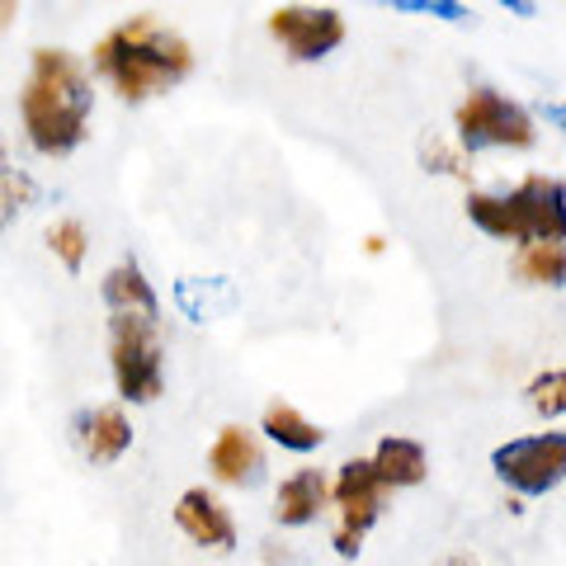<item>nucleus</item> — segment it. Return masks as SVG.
I'll use <instances>...</instances> for the list:
<instances>
[{"label":"nucleus","instance_id":"nucleus-17","mask_svg":"<svg viewBox=\"0 0 566 566\" xmlns=\"http://www.w3.org/2000/svg\"><path fill=\"white\" fill-rule=\"evenodd\" d=\"M515 274L524 283L562 289V283H566V245H524L520 260H515Z\"/></svg>","mask_w":566,"mask_h":566},{"label":"nucleus","instance_id":"nucleus-9","mask_svg":"<svg viewBox=\"0 0 566 566\" xmlns=\"http://www.w3.org/2000/svg\"><path fill=\"white\" fill-rule=\"evenodd\" d=\"M175 524H180V534L189 543L212 547V553H232V547H237L232 510H227L208 486H189L180 501H175Z\"/></svg>","mask_w":566,"mask_h":566},{"label":"nucleus","instance_id":"nucleus-10","mask_svg":"<svg viewBox=\"0 0 566 566\" xmlns=\"http://www.w3.org/2000/svg\"><path fill=\"white\" fill-rule=\"evenodd\" d=\"M71 434H76V449L91 463H118L133 449V420L123 416V406H91V411L76 416Z\"/></svg>","mask_w":566,"mask_h":566},{"label":"nucleus","instance_id":"nucleus-16","mask_svg":"<svg viewBox=\"0 0 566 566\" xmlns=\"http://www.w3.org/2000/svg\"><path fill=\"white\" fill-rule=\"evenodd\" d=\"M260 434H270L279 449H293V453H312V449H322V424H312L297 406L289 401H274V406H264V416H260Z\"/></svg>","mask_w":566,"mask_h":566},{"label":"nucleus","instance_id":"nucleus-18","mask_svg":"<svg viewBox=\"0 0 566 566\" xmlns=\"http://www.w3.org/2000/svg\"><path fill=\"white\" fill-rule=\"evenodd\" d=\"M48 245H52V255H57L71 274H81L85 251H91V237H85V227L76 218H57L48 227Z\"/></svg>","mask_w":566,"mask_h":566},{"label":"nucleus","instance_id":"nucleus-11","mask_svg":"<svg viewBox=\"0 0 566 566\" xmlns=\"http://www.w3.org/2000/svg\"><path fill=\"white\" fill-rule=\"evenodd\" d=\"M208 472L218 476L222 486H245L264 472V449H260V434L245 430V424H222L218 439L208 449Z\"/></svg>","mask_w":566,"mask_h":566},{"label":"nucleus","instance_id":"nucleus-24","mask_svg":"<svg viewBox=\"0 0 566 566\" xmlns=\"http://www.w3.org/2000/svg\"><path fill=\"white\" fill-rule=\"evenodd\" d=\"M501 10H510V14H524V20H534V14H538L534 0H501Z\"/></svg>","mask_w":566,"mask_h":566},{"label":"nucleus","instance_id":"nucleus-22","mask_svg":"<svg viewBox=\"0 0 566 566\" xmlns=\"http://www.w3.org/2000/svg\"><path fill=\"white\" fill-rule=\"evenodd\" d=\"M0 185H6V218H14V212L33 199V180H29V175H20L14 166H6V170H0Z\"/></svg>","mask_w":566,"mask_h":566},{"label":"nucleus","instance_id":"nucleus-15","mask_svg":"<svg viewBox=\"0 0 566 566\" xmlns=\"http://www.w3.org/2000/svg\"><path fill=\"white\" fill-rule=\"evenodd\" d=\"M175 307L193 326H212L218 316L237 307V289H232V279H180L175 283Z\"/></svg>","mask_w":566,"mask_h":566},{"label":"nucleus","instance_id":"nucleus-20","mask_svg":"<svg viewBox=\"0 0 566 566\" xmlns=\"http://www.w3.org/2000/svg\"><path fill=\"white\" fill-rule=\"evenodd\" d=\"M420 166L424 170H439V175H453V180H468V170H463V151H453L449 147V142L444 137H439V133H420Z\"/></svg>","mask_w":566,"mask_h":566},{"label":"nucleus","instance_id":"nucleus-8","mask_svg":"<svg viewBox=\"0 0 566 566\" xmlns=\"http://www.w3.org/2000/svg\"><path fill=\"white\" fill-rule=\"evenodd\" d=\"M270 33L293 62H322L345 43V14L335 6H279L270 14Z\"/></svg>","mask_w":566,"mask_h":566},{"label":"nucleus","instance_id":"nucleus-23","mask_svg":"<svg viewBox=\"0 0 566 566\" xmlns=\"http://www.w3.org/2000/svg\"><path fill=\"white\" fill-rule=\"evenodd\" d=\"M538 114H543L547 123H553V128H562V133H566V104H562V99H543V104H538Z\"/></svg>","mask_w":566,"mask_h":566},{"label":"nucleus","instance_id":"nucleus-1","mask_svg":"<svg viewBox=\"0 0 566 566\" xmlns=\"http://www.w3.org/2000/svg\"><path fill=\"white\" fill-rule=\"evenodd\" d=\"M91 114H95V85L76 52L66 48L33 52L29 76L20 85V123L29 147L62 161L91 137Z\"/></svg>","mask_w":566,"mask_h":566},{"label":"nucleus","instance_id":"nucleus-7","mask_svg":"<svg viewBox=\"0 0 566 566\" xmlns=\"http://www.w3.org/2000/svg\"><path fill=\"white\" fill-rule=\"evenodd\" d=\"M491 472L520 495H547L566 482V430L524 434L491 449Z\"/></svg>","mask_w":566,"mask_h":566},{"label":"nucleus","instance_id":"nucleus-25","mask_svg":"<svg viewBox=\"0 0 566 566\" xmlns=\"http://www.w3.org/2000/svg\"><path fill=\"white\" fill-rule=\"evenodd\" d=\"M444 566H476V557H472V553H453Z\"/></svg>","mask_w":566,"mask_h":566},{"label":"nucleus","instance_id":"nucleus-2","mask_svg":"<svg viewBox=\"0 0 566 566\" xmlns=\"http://www.w3.org/2000/svg\"><path fill=\"white\" fill-rule=\"evenodd\" d=\"M91 57L99 76L114 85V95L128 104L166 95L170 85H180L193 71V48L156 14H133V20L114 24L95 43Z\"/></svg>","mask_w":566,"mask_h":566},{"label":"nucleus","instance_id":"nucleus-5","mask_svg":"<svg viewBox=\"0 0 566 566\" xmlns=\"http://www.w3.org/2000/svg\"><path fill=\"white\" fill-rule=\"evenodd\" d=\"M453 128H458V147L463 151H486V147H534V114L515 104L510 95L491 91V85H472L468 99L453 109Z\"/></svg>","mask_w":566,"mask_h":566},{"label":"nucleus","instance_id":"nucleus-21","mask_svg":"<svg viewBox=\"0 0 566 566\" xmlns=\"http://www.w3.org/2000/svg\"><path fill=\"white\" fill-rule=\"evenodd\" d=\"M392 10L401 14H434V20H449V24H472L476 14L468 6H458V0H387Z\"/></svg>","mask_w":566,"mask_h":566},{"label":"nucleus","instance_id":"nucleus-4","mask_svg":"<svg viewBox=\"0 0 566 566\" xmlns=\"http://www.w3.org/2000/svg\"><path fill=\"white\" fill-rule=\"evenodd\" d=\"M109 368L123 401L147 406L166 392V340L156 316L114 312L109 316Z\"/></svg>","mask_w":566,"mask_h":566},{"label":"nucleus","instance_id":"nucleus-12","mask_svg":"<svg viewBox=\"0 0 566 566\" xmlns=\"http://www.w3.org/2000/svg\"><path fill=\"white\" fill-rule=\"evenodd\" d=\"M335 501V482H326L322 468H297L293 476H283L274 491V520L279 524H312L322 510Z\"/></svg>","mask_w":566,"mask_h":566},{"label":"nucleus","instance_id":"nucleus-13","mask_svg":"<svg viewBox=\"0 0 566 566\" xmlns=\"http://www.w3.org/2000/svg\"><path fill=\"white\" fill-rule=\"evenodd\" d=\"M99 297H104V307H109V316L137 312V316H156V322H161V297H156V289L147 283L137 260H118L99 283Z\"/></svg>","mask_w":566,"mask_h":566},{"label":"nucleus","instance_id":"nucleus-14","mask_svg":"<svg viewBox=\"0 0 566 566\" xmlns=\"http://www.w3.org/2000/svg\"><path fill=\"white\" fill-rule=\"evenodd\" d=\"M374 468L382 476L387 491H406V486H420L424 472H430V458H424V444L406 434H387L382 444L374 449Z\"/></svg>","mask_w":566,"mask_h":566},{"label":"nucleus","instance_id":"nucleus-6","mask_svg":"<svg viewBox=\"0 0 566 566\" xmlns=\"http://www.w3.org/2000/svg\"><path fill=\"white\" fill-rule=\"evenodd\" d=\"M335 510H340V520L331 528V547L349 562V557H359L368 528H374L387 510V486L374 468V458H349V463L335 472Z\"/></svg>","mask_w":566,"mask_h":566},{"label":"nucleus","instance_id":"nucleus-19","mask_svg":"<svg viewBox=\"0 0 566 566\" xmlns=\"http://www.w3.org/2000/svg\"><path fill=\"white\" fill-rule=\"evenodd\" d=\"M528 406H534L538 416H566V368H547V374H538L534 382L524 387Z\"/></svg>","mask_w":566,"mask_h":566},{"label":"nucleus","instance_id":"nucleus-3","mask_svg":"<svg viewBox=\"0 0 566 566\" xmlns=\"http://www.w3.org/2000/svg\"><path fill=\"white\" fill-rule=\"evenodd\" d=\"M476 232L520 245H566V185L528 175L510 193H468Z\"/></svg>","mask_w":566,"mask_h":566}]
</instances>
